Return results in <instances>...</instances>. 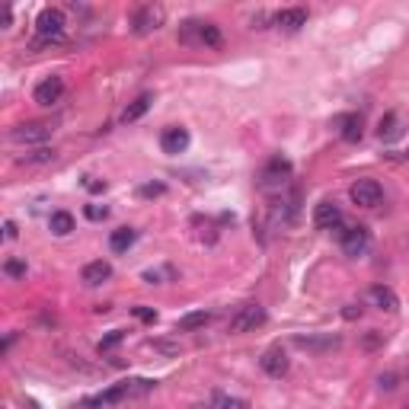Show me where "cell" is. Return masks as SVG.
<instances>
[{
  "instance_id": "2",
  "label": "cell",
  "mask_w": 409,
  "mask_h": 409,
  "mask_svg": "<svg viewBox=\"0 0 409 409\" xmlns=\"http://www.w3.org/2000/svg\"><path fill=\"white\" fill-rule=\"evenodd\" d=\"M339 243H342L345 256H364L371 246V230L364 224H355V227H339Z\"/></svg>"
},
{
  "instance_id": "28",
  "label": "cell",
  "mask_w": 409,
  "mask_h": 409,
  "mask_svg": "<svg viewBox=\"0 0 409 409\" xmlns=\"http://www.w3.org/2000/svg\"><path fill=\"white\" fill-rule=\"evenodd\" d=\"M83 214H87L89 221H102V217L109 214V208H106V204H87V208H83Z\"/></svg>"
},
{
  "instance_id": "15",
  "label": "cell",
  "mask_w": 409,
  "mask_h": 409,
  "mask_svg": "<svg viewBox=\"0 0 409 409\" xmlns=\"http://www.w3.org/2000/svg\"><path fill=\"white\" fill-rule=\"evenodd\" d=\"M48 134H51V128L45 125V121H29V125L13 128V141H19V144H38V141H45Z\"/></svg>"
},
{
  "instance_id": "12",
  "label": "cell",
  "mask_w": 409,
  "mask_h": 409,
  "mask_svg": "<svg viewBox=\"0 0 409 409\" xmlns=\"http://www.w3.org/2000/svg\"><path fill=\"white\" fill-rule=\"evenodd\" d=\"M332 128L339 131V138L349 141V144H355V141H361V115L355 112H345V115H336L332 119Z\"/></svg>"
},
{
  "instance_id": "4",
  "label": "cell",
  "mask_w": 409,
  "mask_h": 409,
  "mask_svg": "<svg viewBox=\"0 0 409 409\" xmlns=\"http://www.w3.org/2000/svg\"><path fill=\"white\" fill-rule=\"evenodd\" d=\"M349 198L358 208H377V204L383 202V189L377 179H355L349 189Z\"/></svg>"
},
{
  "instance_id": "30",
  "label": "cell",
  "mask_w": 409,
  "mask_h": 409,
  "mask_svg": "<svg viewBox=\"0 0 409 409\" xmlns=\"http://www.w3.org/2000/svg\"><path fill=\"white\" fill-rule=\"evenodd\" d=\"M134 317L144 320V323H153V320H157V310H151V307H134Z\"/></svg>"
},
{
  "instance_id": "11",
  "label": "cell",
  "mask_w": 409,
  "mask_h": 409,
  "mask_svg": "<svg viewBox=\"0 0 409 409\" xmlns=\"http://www.w3.org/2000/svg\"><path fill=\"white\" fill-rule=\"evenodd\" d=\"M368 304L377 307V310H383V313H396V310H400V298H396L393 288H387V285L368 288Z\"/></svg>"
},
{
  "instance_id": "5",
  "label": "cell",
  "mask_w": 409,
  "mask_h": 409,
  "mask_svg": "<svg viewBox=\"0 0 409 409\" xmlns=\"http://www.w3.org/2000/svg\"><path fill=\"white\" fill-rule=\"evenodd\" d=\"M288 176H291V163L281 157H275L272 163L262 170V179H259V189L262 192H281L288 185Z\"/></svg>"
},
{
  "instance_id": "7",
  "label": "cell",
  "mask_w": 409,
  "mask_h": 409,
  "mask_svg": "<svg viewBox=\"0 0 409 409\" xmlns=\"http://www.w3.org/2000/svg\"><path fill=\"white\" fill-rule=\"evenodd\" d=\"M64 26H67V19H64V13L58 10V6H45L36 19V29L42 38H61Z\"/></svg>"
},
{
  "instance_id": "34",
  "label": "cell",
  "mask_w": 409,
  "mask_h": 409,
  "mask_svg": "<svg viewBox=\"0 0 409 409\" xmlns=\"http://www.w3.org/2000/svg\"><path fill=\"white\" fill-rule=\"evenodd\" d=\"M393 381H396V377H393V374H383V377H381V390H387V393H390V390H393V387H396V383H393Z\"/></svg>"
},
{
  "instance_id": "20",
  "label": "cell",
  "mask_w": 409,
  "mask_h": 409,
  "mask_svg": "<svg viewBox=\"0 0 409 409\" xmlns=\"http://www.w3.org/2000/svg\"><path fill=\"white\" fill-rule=\"evenodd\" d=\"M208 323H211V313L208 310H195V313H185V317H179L176 329L189 332V329H202V326H208Z\"/></svg>"
},
{
  "instance_id": "8",
  "label": "cell",
  "mask_w": 409,
  "mask_h": 409,
  "mask_svg": "<svg viewBox=\"0 0 409 409\" xmlns=\"http://www.w3.org/2000/svg\"><path fill=\"white\" fill-rule=\"evenodd\" d=\"M313 227L320 230H339L342 227V208H339L336 202H320L317 208H313Z\"/></svg>"
},
{
  "instance_id": "21",
  "label": "cell",
  "mask_w": 409,
  "mask_h": 409,
  "mask_svg": "<svg viewBox=\"0 0 409 409\" xmlns=\"http://www.w3.org/2000/svg\"><path fill=\"white\" fill-rule=\"evenodd\" d=\"M151 102H153V96H151V93L138 96V99H134V102H131V106H128V109H125V112H121V121H125V125H128V121H138V119H141V115H144V112H147V109H151Z\"/></svg>"
},
{
  "instance_id": "18",
  "label": "cell",
  "mask_w": 409,
  "mask_h": 409,
  "mask_svg": "<svg viewBox=\"0 0 409 409\" xmlns=\"http://www.w3.org/2000/svg\"><path fill=\"white\" fill-rule=\"evenodd\" d=\"M294 345H298V349H307V351H323V349H336L339 339L336 336H323V339H317V336H298V339H294Z\"/></svg>"
},
{
  "instance_id": "10",
  "label": "cell",
  "mask_w": 409,
  "mask_h": 409,
  "mask_svg": "<svg viewBox=\"0 0 409 409\" xmlns=\"http://www.w3.org/2000/svg\"><path fill=\"white\" fill-rule=\"evenodd\" d=\"M160 147H163V153H182L185 147H189V131H185L182 125H170L163 128V134H160Z\"/></svg>"
},
{
  "instance_id": "27",
  "label": "cell",
  "mask_w": 409,
  "mask_h": 409,
  "mask_svg": "<svg viewBox=\"0 0 409 409\" xmlns=\"http://www.w3.org/2000/svg\"><path fill=\"white\" fill-rule=\"evenodd\" d=\"M163 192H166L163 182H147V185H141V198H157V195H163Z\"/></svg>"
},
{
  "instance_id": "29",
  "label": "cell",
  "mask_w": 409,
  "mask_h": 409,
  "mask_svg": "<svg viewBox=\"0 0 409 409\" xmlns=\"http://www.w3.org/2000/svg\"><path fill=\"white\" fill-rule=\"evenodd\" d=\"M23 160H29V163H48V160H55V151H48V147H42V151L29 153V157H23Z\"/></svg>"
},
{
  "instance_id": "22",
  "label": "cell",
  "mask_w": 409,
  "mask_h": 409,
  "mask_svg": "<svg viewBox=\"0 0 409 409\" xmlns=\"http://www.w3.org/2000/svg\"><path fill=\"white\" fill-rule=\"evenodd\" d=\"M211 409H249L246 400H240V396H227V393H214L208 403Z\"/></svg>"
},
{
  "instance_id": "3",
  "label": "cell",
  "mask_w": 409,
  "mask_h": 409,
  "mask_svg": "<svg viewBox=\"0 0 409 409\" xmlns=\"http://www.w3.org/2000/svg\"><path fill=\"white\" fill-rule=\"evenodd\" d=\"M266 323V307L259 304H240L230 317V332H253Z\"/></svg>"
},
{
  "instance_id": "36",
  "label": "cell",
  "mask_w": 409,
  "mask_h": 409,
  "mask_svg": "<svg viewBox=\"0 0 409 409\" xmlns=\"http://www.w3.org/2000/svg\"><path fill=\"white\" fill-rule=\"evenodd\" d=\"M192 409H211V406H192Z\"/></svg>"
},
{
  "instance_id": "35",
  "label": "cell",
  "mask_w": 409,
  "mask_h": 409,
  "mask_svg": "<svg viewBox=\"0 0 409 409\" xmlns=\"http://www.w3.org/2000/svg\"><path fill=\"white\" fill-rule=\"evenodd\" d=\"M4 236H6V240H16V224H13V221L4 224Z\"/></svg>"
},
{
  "instance_id": "13",
  "label": "cell",
  "mask_w": 409,
  "mask_h": 409,
  "mask_svg": "<svg viewBox=\"0 0 409 409\" xmlns=\"http://www.w3.org/2000/svg\"><path fill=\"white\" fill-rule=\"evenodd\" d=\"M61 96H64V80H61V77H55V74L45 77V80L36 87V102H38V106H55Z\"/></svg>"
},
{
  "instance_id": "26",
  "label": "cell",
  "mask_w": 409,
  "mask_h": 409,
  "mask_svg": "<svg viewBox=\"0 0 409 409\" xmlns=\"http://www.w3.org/2000/svg\"><path fill=\"white\" fill-rule=\"evenodd\" d=\"M377 134H381V138H393V134H396V115H387V119H381V128H377Z\"/></svg>"
},
{
  "instance_id": "9",
  "label": "cell",
  "mask_w": 409,
  "mask_h": 409,
  "mask_svg": "<svg viewBox=\"0 0 409 409\" xmlns=\"http://www.w3.org/2000/svg\"><path fill=\"white\" fill-rule=\"evenodd\" d=\"M259 364H262V371H266L268 377H285L291 361H288V351L281 349V345H268V349L262 351Z\"/></svg>"
},
{
  "instance_id": "17",
  "label": "cell",
  "mask_w": 409,
  "mask_h": 409,
  "mask_svg": "<svg viewBox=\"0 0 409 409\" xmlns=\"http://www.w3.org/2000/svg\"><path fill=\"white\" fill-rule=\"evenodd\" d=\"M134 240H138V230L134 227H119L109 234V246L115 249V253H125V249L134 246Z\"/></svg>"
},
{
  "instance_id": "31",
  "label": "cell",
  "mask_w": 409,
  "mask_h": 409,
  "mask_svg": "<svg viewBox=\"0 0 409 409\" xmlns=\"http://www.w3.org/2000/svg\"><path fill=\"white\" fill-rule=\"evenodd\" d=\"M381 342H383V332L371 329L368 336H364V342H361V345H364V349H374V345H381Z\"/></svg>"
},
{
  "instance_id": "37",
  "label": "cell",
  "mask_w": 409,
  "mask_h": 409,
  "mask_svg": "<svg viewBox=\"0 0 409 409\" xmlns=\"http://www.w3.org/2000/svg\"><path fill=\"white\" fill-rule=\"evenodd\" d=\"M403 409H409V403H406V406H403Z\"/></svg>"
},
{
  "instance_id": "6",
  "label": "cell",
  "mask_w": 409,
  "mask_h": 409,
  "mask_svg": "<svg viewBox=\"0 0 409 409\" xmlns=\"http://www.w3.org/2000/svg\"><path fill=\"white\" fill-rule=\"evenodd\" d=\"M163 19H166L163 6H160V4H147V6H141V10L134 13V32H138V36L157 32L160 26H163Z\"/></svg>"
},
{
  "instance_id": "16",
  "label": "cell",
  "mask_w": 409,
  "mask_h": 409,
  "mask_svg": "<svg viewBox=\"0 0 409 409\" xmlns=\"http://www.w3.org/2000/svg\"><path fill=\"white\" fill-rule=\"evenodd\" d=\"M109 278H112V266H109L106 259H96V262H87V266H83V285L96 288Z\"/></svg>"
},
{
  "instance_id": "19",
  "label": "cell",
  "mask_w": 409,
  "mask_h": 409,
  "mask_svg": "<svg viewBox=\"0 0 409 409\" xmlns=\"http://www.w3.org/2000/svg\"><path fill=\"white\" fill-rule=\"evenodd\" d=\"M48 227L55 236H67L70 230H74V214H70V211H51Z\"/></svg>"
},
{
  "instance_id": "32",
  "label": "cell",
  "mask_w": 409,
  "mask_h": 409,
  "mask_svg": "<svg viewBox=\"0 0 409 409\" xmlns=\"http://www.w3.org/2000/svg\"><path fill=\"white\" fill-rule=\"evenodd\" d=\"M342 317H345V320H355V317H361V307H358V304H349V307H345V310H342Z\"/></svg>"
},
{
  "instance_id": "24",
  "label": "cell",
  "mask_w": 409,
  "mask_h": 409,
  "mask_svg": "<svg viewBox=\"0 0 409 409\" xmlns=\"http://www.w3.org/2000/svg\"><path fill=\"white\" fill-rule=\"evenodd\" d=\"M121 339H125V329H112V332H106V336L99 339V345H96V351H109V349H115V345L121 342Z\"/></svg>"
},
{
  "instance_id": "14",
  "label": "cell",
  "mask_w": 409,
  "mask_h": 409,
  "mask_svg": "<svg viewBox=\"0 0 409 409\" xmlns=\"http://www.w3.org/2000/svg\"><path fill=\"white\" fill-rule=\"evenodd\" d=\"M272 23L278 26V29H285V32H298L300 26L307 23V10H304V6H288V10L275 13Z\"/></svg>"
},
{
  "instance_id": "33",
  "label": "cell",
  "mask_w": 409,
  "mask_h": 409,
  "mask_svg": "<svg viewBox=\"0 0 409 409\" xmlns=\"http://www.w3.org/2000/svg\"><path fill=\"white\" fill-rule=\"evenodd\" d=\"M83 185H87L89 192H102V189H106V182H99V179H93V176H87V182H83Z\"/></svg>"
},
{
  "instance_id": "1",
  "label": "cell",
  "mask_w": 409,
  "mask_h": 409,
  "mask_svg": "<svg viewBox=\"0 0 409 409\" xmlns=\"http://www.w3.org/2000/svg\"><path fill=\"white\" fill-rule=\"evenodd\" d=\"M153 390V381H144V377H134V381H121L115 383L112 390L106 393H96L89 400H83V409H102V406H112V403H121V400H134V396H144Z\"/></svg>"
},
{
  "instance_id": "25",
  "label": "cell",
  "mask_w": 409,
  "mask_h": 409,
  "mask_svg": "<svg viewBox=\"0 0 409 409\" xmlns=\"http://www.w3.org/2000/svg\"><path fill=\"white\" fill-rule=\"evenodd\" d=\"M4 272L13 275V278H23V275H26V262L23 259H6L4 262Z\"/></svg>"
},
{
  "instance_id": "23",
  "label": "cell",
  "mask_w": 409,
  "mask_h": 409,
  "mask_svg": "<svg viewBox=\"0 0 409 409\" xmlns=\"http://www.w3.org/2000/svg\"><path fill=\"white\" fill-rule=\"evenodd\" d=\"M202 45H211V48H221V29L211 23H202V38H198Z\"/></svg>"
}]
</instances>
